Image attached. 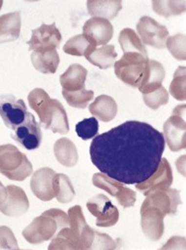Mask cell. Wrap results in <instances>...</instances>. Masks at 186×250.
Wrapping results in <instances>:
<instances>
[{
	"instance_id": "10",
	"label": "cell",
	"mask_w": 186,
	"mask_h": 250,
	"mask_svg": "<svg viewBox=\"0 0 186 250\" xmlns=\"http://www.w3.org/2000/svg\"><path fill=\"white\" fill-rule=\"evenodd\" d=\"M137 32L142 43L155 48H165L168 38V31L165 26L159 24L149 16H143L137 23Z\"/></svg>"
},
{
	"instance_id": "12",
	"label": "cell",
	"mask_w": 186,
	"mask_h": 250,
	"mask_svg": "<svg viewBox=\"0 0 186 250\" xmlns=\"http://www.w3.org/2000/svg\"><path fill=\"white\" fill-rule=\"evenodd\" d=\"M62 37L55 24H41L38 29L33 30L32 38L27 42L30 51H45L57 49L60 45Z\"/></svg>"
},
{
	"instance_id": "6",
	"label": "cell",
	"mask_w": 186,
	"mask_h": 250,
	"mask_svg": "<svg viewBox=\"0 0 186 250\" xmlns=\"http://www.w3.org/2000/svg\"><path fill=\"white\" fill-rule=\"evenodd\" d=\"M185 104L177 105L172 115L164 124V138L168 148L172 152L184 150L186 147V123H185Z\"/></svg>"
},
{
	"instance_id": "26",
	"label": "cell",
	"mask_w": 186,
	"mask_h": 250,
	"mask_svg": "<svg viewBox=\"0 0 186 250\" xmlns=\"http://www.w3.org/2000/svg\"><path fill=\"white\" fill-rule=\"evenodd\" d=\"M56 160L62 166L71 167L76 166L79 160L78 151L75 144L68 138H60L53 147Z\"/></svg>"
},
{
	"instance_id": "24",
	"label": "cell",
	"mask_w": 186,
	"mask_h": 250,
	"mask_svg": "<svg viewBox=\"0 0 186 250\" xmlns=\"http://www.w3.org/2000/svg\"><path fill=\"white\" fill-rule=\"evenodd\" d=\"M90 112L103 122L111 121L117 114V104L113 98L101 95L89 106Z\"/></svg>"
},
{
	"instance_id": "28",
	"label": "cell",
	"mask_w": 186,
	"mask_h": 250,
	"mask_svg": "<svg viewBox=\"0 0 186 250\" xmlns=\"http://www.w3.org/2000/svg\"><path fill=\"white\" fill-rule=\"evenodd\" d=\"M117 53L113 44H105L102 47L96 48L90 55L86 56V59L93 65L101 69H108L115 63Z\"/></svg>"
},
{
	"instance_id": "32",
	"label": "cell",
	"mask_w": 186,
	"mask_h": 250,
	"mask_svg": "<svg viewBox=\"0 0 186 250\" xmlns=\"http://www.w3.org/2000/svg\"><path fill=\"white\" fill-rule=\"evenodd\" d=\"M153 10L165 18H169L171 16H178L185 12L186 2L184 0L182 1H173V0H154L152 2Z\"/></svg>"
},
{
	"instance_id": "39",
	"label": "cell",
	"mask_w": 186,
	"mask_h": 250,
	"mask_svg": "<svg viewBox=\"0 0 186 250\" xmlns=\"http://www.w3.org/2000/svg\"><path fill=\"white\" fill-rule=\"evenodd\" d=\"M17 239L11 230L6 226L0 227V249H18Z\"/></svg>"
},
{
	"instance_id": "14",
	"label": "cell",
	"mask_w": 186,
	"mask_h": 250,
	"mask_svg": "<svg viewBox=\"0 0 186 250\" xmlns=\"http://www.w3.org/2000/svg\"><path fill=\"white\" fill-rule=\"evenodd\" d=\"M173 181L172 169L168 161L165 158L161 159L157 170L145 181L135 184L136 188L142 192L145 196L149 195L153 191L168 188Z\"/></svg>"
},
{
	"instance_id": "2",
	"label": "cell",
	"mask_w": 186,
	"mask_h": 250,
	"mask_svg": "<svg viewBox=\"0 0 186 250\" xmlns=\"http://www.w3.org/2000/svg\"><path fill=\"white\" fill-rule=\"evenodd\" d=\"M28 102L31 108L39 115L43 128L58 134L69 132L67 113L58 100L50 99L44 90L36 88L29 94Z\"/></svg>"
},
{
	"instance_id": "20",
	"label": "cell",
	"mask_w": 186,
	"mask_h": 250,
	"mask_svg": "<svg viewBox=\"0 0 186 250\" xmlns=\"http://www.w3.org/2000/svg\"><path fill=\"white\" fill-rule=\"evenodd\" d=\"M88 71L80 64H72L59 78L62 90L67 92H77L85 89Z\"/></svg>"
},
{
	"instance_id": "36",
	"label": "cell",
	"mask_w": 186,
	"mask_h": 250,
	"mask_svg": "<svg viewBox=\"0 0 186 250\" xmlns=\"http://www.w3.org/2000/svg\"><path fill=\"white\" fill-rule=\"evenodd\" d=\"M165 46L171 55L177 60L186 59L185 51V35L176 34L174 36L168 37L165 42Z\"/></svg>"
},
{
	"instance_id": "13",
	"label": "cell",
	"mask_w": 186,
	"mask_h": 250,
	"mask_svg": "<svg viewBox=\"0 0 186 250\" xmlns=\"http://www.w3.org/2000/svg\"><path fill=\"white\" fill-rule=\"evenodd\" d=\"M179 194V190L172 189L170 187L153 191L147 195V198L143 202L141 208L155 207L158 208L165 216L173 215L176 213L178 205L181 204Z\"/></svg>"
},
{
	"instance_id": "29",
	"label": "cell",
	"mask_w": 186,
	"mask_h": 250,
	"mask_svg": "<svg viewBox=\"0 0 186 250\" xmlns=\"http://www.w3.org/2000/svg\"><path fill=\"white\" fill-rule=\"evenodd\" d=\"M53 192L59 203L67 204L75 197V190L70 178L63 173H55L53 177Z\"/></svg>"
},
{
	"instance_id": "4",
	"label": "cell",
	"mask_w": 186,
	"mask_h": 250,
	"mask_svg": "<svg viewBox=\"0 0 186 250\" xmlns=\"http://www.w3.org/2000/svg\"><path fill=\"white\" fill-rule=\"evenodd\" d=\"M148 56L137 52H127L114 63V72L117 78L133 88L142 84L149 63Z\"/></svg>"
},
{
	"instance_id": "5",
	"label": "cell",
	"mask_w": 186,
	"mask_h": 250,
	"mask_svg": "<svg viewBox=\"0 0 186 250\" xmlns=\"http://www.w3.org/2000/svg\"><path fill=\"white\" fill-rule=\"evenodd\" d=\"M0 173L11 180L23 181L33 173V166L16 146L0 145Z\"/></svg>"
},
{
	"instance_id": "35",
	"label": "cell",
	"mask_w": 186,
	"mask_h": 250,
	"mask_svg": "<svg viewBox=\"0 0 186 250\" xmlns=\"http://www.w3.org/2000/svg\"><path fill=\"white\" fill-rule=\"evenodd\" d=\"M77 135L83 140H90L97 136L99 132V122L96 117L85 118L77 123L75 127Z\"/></svg>"
},
{
	"instance_id": "31",
	"label": "cell",
	"mask_w": 186,
	"mask_h": 250,
	"mask_svg": "<svg viewBox=\"0 0 186 250\" xmlns=\"http://www.w3.org/2000/svg\"><path fill=\"white\" fill-rule=\"evenodd\" d=\"M118 42L124 53L137 52L145 56H148L147 50L144 44L142 43L140 38L135 33V31L130 28H125L120 32Z\"/></svg>"
},
{
	"instance_id": "7",
	"label": "cell",
	"mask_w": 186,
	"mask_h": 250,
	"mask_svg": "<svg viewBox=\"0 0 186 250\" xmlns=\"http://www.w3.org/2000/svg\"><path fill=\"white\" fill-rule=\"evenodd\" d=\"M93 184L98 188H101L115 197L123 208L132 207L136 202L135 191L127 188L123 183L110 178L103 172L95 173L93 175Z\"/></svg>"
},
{
	"instance_id": "37",
	"label": "cell",
	"mask_w": 186,
	"mask_h": 250,
	"mask_svg": "<svg viewBox=\"0 0 186 250\" xmlns=\"http://www.w3.org/2000/svg\"><path fill=\"white\" fill-rule=\"evenodd\" d=\"M168 92L163 86L152 93L143 95L145 104L154 110L158 109L161 105L166 104L168 103Z\"/></svg>"
},
{
	"instance_id": "17",
	"label": "cell",
	"mask_w": 186,
	"mask_h": 250,
	"mask_svg": "<svg viewBox=\"0 0 186 250\" xmlns=\"http://www.w3.org/2000/svg\"><path fill=\"white\" fill-rule=\"evenodd\" d=\"M55 171L50 167H41L34 172L31 179V190L40 200L47 202L54 198L53 177Z\"/></svg>"
},
{
	"instance_id": "21",
	"label": "cell",
	"mask_w": 186,
	"mask_h": 250,
	"mask_svg": "<svg viewBox=\"0 0 186 250\" xmlns=\"http://www.w3.org/2000/svg\"><path fill=\"white\" fill-rule=\"evenodd\" d=\"M87 9L93 17L112 20L122 9V1L121 0H89L87 1Z\"/></svg>"
},
{
	"instance_id": "41",
	"label": "cell",
	"mask_w": 186,
	"mask_h": 250,
	"mask_svg": "<svg viewBox=\"0 0 186 250\" xmlns=\"http://www.w3.org/2000/svg\"><path fill=\"white\" fill-rule=\"evenodd\" d=\"M7 197V188L4 185L0 182V205H1Z\"/></svg>"
},
{
	"instance_id": "23",
	"label": "cell",
	"mask_w": 186,
	"mask_h": 250,
	"mask_svg": "<svg viewBox=\"0 0 186 250\" xmlns=\"http://www.w3.org/2000/svg\"><path fill=\"white\" fill-rule=\"evenodd\" d=\"M32 63L36 70L43 74H53L59 65V55L56 49L45 51H32Z\"/></svg>"
},
{
	"instance_id": "15",
	"label": "cell",
	"mask_w": 186,
	"mask_h": 250,
	"mask_svg": "<svg viewBox=\"0 0 186 250\" xmlns=\"http://www.w3.org/2000/svg\"><path fill=\"white\" fill-rule=\"evenodd\" d=\"M69 218V228L78 240L81 242L83 249L91 250L93 240L95 238L96 230L93 229L86 223L85 217L83 215L82 208L78 205L69 208L68 210Z\"/></svg>"
},
{
	"instance_id": "30",
	"label": "cell",
	"mask_w": 186,
	"mask_h": 250,
	"mask_svg": "<svg viewBox=\"0 0 186 250\" xmlns=\"http://www.w3.org/2000/svg\"><path fill=\"white\" fill-rule=\"evenodd\" d=\"M49 250L58 249H72V250H84L81 242L72 232L69 227L60 229L53 237L48 245Z\"/></svg>"
},
{
	"instance_id": "8",
	"label": "cell",
	"mask_w": 186,
	"mask_h": 250,
	"mask_svg": "<svg viewBox=\"0 0 186 250\" xmlns=\"http://www.w3.org/2000/svg\"><path fill=\"white\" fill-rule=\"evenodd\" d=\"M89 212L96 217V225L101 228H109L116 225L119 219L118 209L103 194H98L87 202Z\"/></svg>"
},
{
	"instance_id": "9",
	"label": "cell",
	"mask_w": 186,
	"mask_h": 250,
	"mask_svg": "<svg viewBox=\"0 0 186 250\" xmlns=\"http://www.w3.org/2000/svg\"><path fill=\"white\" fill-rule=\"evenodd\" d=\"M11 137L29 151L41 146L42 140L41 126L31 112H27L25 120L14 130Z\"/></svg>"
},
{
	"instance_id": "38",
	"label": "cell",
	"mask_w": 186,
	"mask_h": 250,
	"mask_svg": "<svg viewBox=\"0 0 186 250\" xmlns=\"http://www.w3.org/2000/svg\"><path fill=\"white\" fill-rule=\"evenodd\" d=\"M117 247V242L113 240L108 234L102 233L96 230L95 238L93 240L91 250H106L115 249Z\"/></svg>"
},
{
	"instance_id": "11",
	"label": "cell",
	"mask_w": 186,
	"mask_h": 250,
	"mask_svg": "<svg viewBox=\"0 0 186 250\" xmlns=\"http://www.w3.org/2000/svg\"><path fill=\"white\" fill-rule=\"evenodd\" d=\"M27 112L26 104L22 99L17 100L10 94L0 96V116L9 129L15 130L25 120Z\"/></svg>"
},
{
	"instance_id": "34",
	"label": "cell",
	"mask_w": 186,
	"mask_h": 250,
	"mask_svg": "<svg viewBox=\"0 0 186 250\" xmlns=\"http://www.w3.org/2000/svg\"><path fill=\"white\" fill-rule=\"evenodd\" d=\"M62 96L69 105L76 108H86L89 102L94 99V92L86 89L77 92H67L62 90Z\"/></svg>"
},
{
	"instance_id": "33",
	"label": "cell",
	"mask_w": 186,
	"mask_h": 250,
	"mask_svg": "<svg viewBox=\"0 0 186 250\" xmlns=\"http://www.w3.org/2000/svg\"><path fill=\"white\" fill-rule=\"evenodd\" d=\"M185 66H179L174 72L173 79L169 85V94L177 101L186 99V75Z\"/></svg>"
},
{
	"instance_id": "22",
	"label": "cell",
	"mask_w": 186,
	"mask_h": 250,
	"mask_svg": "<svg viewBox=\"0 0 186 250\" xmlns=\"http://www.w3.org/2000/svg\"><path fill=\"white\" fill-rule=\"evenodd\" d=\"M21 33V14L19 11L0 17V43L11 42L19 39Z\"/></svg>"
},
{
	"instance_id": "19",
	"label": "cell",
	"mask_w": 186,
	"mask_h": 250,
	"mask_svg": "<svg viewBox=\"0 0 186 250\" xmlns=\"http://www.w3.org/2000/svg\"><path fill=\"white\" fill-rule=\"evenodd\" d=\"M83 34L91 38L97 45H105L113 37V26L106 19L93 17L84 24Z\"/></svg>"
},
{
	"instance_id": "27",
	"label": "cell",
	"mask_w": 186,
	"mask_h": 250,
	"mask_svg": "<svg viewBox=\"0 0 186 250\" xmlns=\"http://www.w3.org/2000/svg\"><path fill=\"white\" fill-rule=\"evenodd\" d=\"M97 47L96 42L88 36L81 34L69 39L63 46V51L74 56H88Z\"/></svg>"
},
{
	"instance_id": "3",
	"label": "cell",
	"mask_w": 186,
	"mask_h": 250,
	"mask_svg": "<svg viewBox=\"0 0 186 250\" xmlns=\"http://www.w3.org/2000/svg\"><path fill=\"white\" fill-rule=\"evenodd\" d=\"M69 227L68 215L60 209H49L24 229L22 234L32 244H40L51 239L60 229Z\"/></svg>"
},
{
	"instance_id": "42",
	"label": "cell",
	"mask_w": 186,
	"mask_h": 250,
	"mask_svg": "<svg viewBox=\"0 0 186 250\" xmlns=\"http://www.w3.org/2000/svg\"><path fill=\"white\" fill-rule=\"evenodd\" d=\"M2 5H3V1L1 0V1H0V10H1V7H2Z\"/></svg>"
},
{
	"instance_id": "25",
	"label": "cell",
	"mask_w": 186,
	"mask_h": 250,
	"mask_svg": "<svg viewBox=\"0 0 186 250\" xmlns=\"http://www.w3.org/2000/svg\"><path fill=\"white\" fill-rule=\"evenodd\" d=\"M165 77V71L160 62L156 60H149L148 70L142 84L138 89L143 95L152 93L162 87V83Z\"/></svg>"
},
{
	"instance_id": "18",
	"label": "cell",
	"mask_w": 186,
	"mask_h": 250,
	"mask_svg": "<svg viewBox=\"0 0 186 250\" xmlns=\"http://www.w3.org/2000/svg\"><path fill=\"white\" fill-rule=\"evenodd\" d=\"M141 228L144 234L152 241L162 238L165 231V215L155 207L141 208Z\"/></svg>"
},
{
	"instance_id": "1",
	"label": "cell",
	"mask_w": 186,
	"mask_h": 250,
	"mask_svg": "<svg viewBox=\"0 0 186 250\" xmlns=\"http://www.w3.org/2000/svg\"><path fill=\"white\" fill-rule=\"evenodd\" d=\"M165 142L151 124L130 120L93 138L91 161L105 175L123 184H137L158 168Z\"/></svg>"
},
{
	"instance_id": "40",
	"label": "cell",
	"mask_w": 186,
	"mask_h": 250,
	"mask_svg": "<svg viewBox=\"0 0 186 250\" xmlns=\"http://www.w3.org/2000/svg\"><path fill=\"white\" fill-rule=\"evenodd\" d=\"M162 249H185V237L172 236Z\"/></svg>"
},
{
	"instance_id": "16",
	"label": "cell",
	"mask_w": 186,
	"mask_h": 250,
	"mask_svg": "<svg viewBox=\"0 0 186 250\" xmlns=\"http://www.w3.org/2000/svg\"><path fill=\"white\" fill-rule=\"evenodd\" d=\"M7 197L0 205V212L8 217H20L29 210V199L25 191L19 186L8 185Z\"/></svg>"
}]
</instances>
